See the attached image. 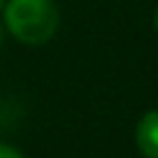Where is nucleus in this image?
Returning <instances> with one entry per match:
<instances>
[{
  "mask_svg": "<svg viewBox=\"0 0 158 158\" xmlns=\"http://www.w3.org/2000/svg\"><path fill=\"white\" fill-rule=\"evenodd\" d=\"M2 7H5V0H0V10H2Z\"/></svg>",
  "mask_w": 158,
  "mask_h": 158,
  "instance_id": "obj_5",
  "label": "nucleus"
},
{
  "mask_svg": "<svg viewBox=\"0 0 158 158\" xmlns=\"http://www.w3.org/2000/svg\"><path fill=\"white\" fill-rule=\"evenodd\" d=\"M0 158H23L14 147H7V144H0Z\"/></svg>",
  "mask_w": 158,
  "mask_h": 158,
  "instance_id": "obj_3",
  "label": "nucleus"
},
{
  "mask_svg": "<svg viewBox=\"0 0 158 158\" xmlns=\"http://www.w3.org/2000/svg\"><path fill=\"white\" fill-rule=\"evenodd\" d=\"M7 30L26 44H44L58 28L54 0H10L5 2Z\"/></svg>",
  "mask_w": 158,
  "mask_h": 158,
  "instance_id": "obj_1",
  "label": "nucleus"
},
{
  "mask_svg": "<svg viewBox=\"0 0 158 158\" xmlns=\"http://www.w3.org/2000/svg\"><path fill=\"white\" fill-rule=\"evenodd\" d=\"M0 42H2V28H0Z\"/></svg>",
  "mask_w": 158,
  "mask_h": 158,
  "instance_id": "obj_6",
  "label": "nucleus"
},
{
  "mask_svg": "<svg viewBox=\"0 0 158 158\" xmlns=\"http://www.w3.org/2000/svg\"><path fill=\"white\" fill-rule=\"evenodd\" d=\"M135 139H137L142 156L158 158V109H153V112L144 114L139 118L137 130H135Z\"/></svg>",
  "mask_w": 158,
  "mask_h": 158,
  "instance_id": "obj_2",
  "label": "nucleus"
},
{
  "mask_svg": "<svg viewBox=\"0 0 158 158\" xmlns=\"http://www.w3.org/2000/svg\"><path fill=\"white\" fill-rule=\"evenodd\" d=\"M156 30H158V10H156Z\"/></svg>",
  "mask_w": 158,
  "mask_h": 158,
  "instance_id": "obj_4",
  "label": "nucleus"
}]
</instances>
